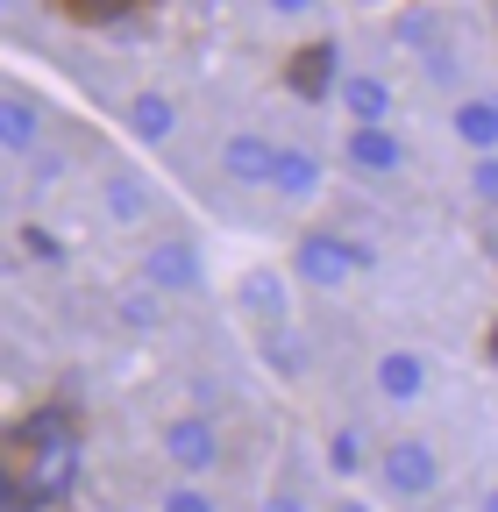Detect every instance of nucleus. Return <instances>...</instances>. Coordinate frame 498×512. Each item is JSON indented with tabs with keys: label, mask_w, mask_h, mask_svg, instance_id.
Here are the masks:
<instances>
[{
	"label": "nucleus",
	"mask_w": 498,
	"mask_h": 512,
	"mask_svg": "<svg viewBox=\"0 0 498 512\" xmlns=\"http://www.w3.org/2000/svg\"><path fill=\"white\" fill-rule=\"evenodd\" d=\"M378 477H385V491L392 498H427L434 491V477H442V463H434V448L427 441H392L385 456H378Z\"/></svg>",
	"instance_id": "7ed1b4c3"
},
{
	"label": "nucleus",
	"mask_w": 498,
	"mask_h": 512,
	"mask_svg": "<svg viewBox=\"0 0 498 512\" xmlns=\"http://www.w3.org/2000/svg\"><path fill=\"white\" fill-rule=\"evenodd\" d=\"M285 86H292L299 100H328V93L342 86V43H306V50H292Z\"/></svg>",
	"instance_id": "423d86ee"
},
{
	"label": "nucleus",
	"mask_w": 498,
	"mask_h": 512,
	"mask_svg": "<svg viewBox=\"0 0 498 512\" xmlns=\"http://www.w3.org/2000/svg\"><path fill=\"white\" fill-rule=\"evenodd\" d=\"M264 512H306V505H299L292 491H278V498H264Z\"/></svg>",
	"instance_id": "bb28decb"
},
{
	"label": "nucleus",
	"mask_w": 498,
	"mask_h": 512,
	"mask_svg": "<svg viewBox=\"0 0 498 512\" xmlns=\"http://www.w3.org/2000/svg\"><path fill=\"white\" fill-rule=\"evenodd\" d=\"M22 477L36 484L43 512H57V505L79 491V441H57V448H36V456H22Z\"/></svg>",
	"instance_id": "20e7f679"
},
{
	"label": "nucleus",
	"mask_w": 498,
	"mask_h": 512,
	"mask_svg": "<svg viewBox=\"0 0 498 512\" xmlns=\"http://www.w3.org/2000/svg\"><path fill=\"white\" fill-rule=\"evenodd\" d=\"M264 356H271L278 370H299V349H292V335H278V328H271V342H264Z\"/></svg>",
	"instance_id": "393cba45"
},
{
	"label": "nucleus",
	"mask_w": 498,
	"mask_h": 512,
	"mask_svg": "<svg viewBox=\"0 0 498 512\" xmlns=\"http://www.w3.org/2000/svg\"><path fill=\"white\" fill-rule=\"evenodd\" d=\"M378 256H370L363 242H349V235H335V228H314V235H299V249H292V271L306 278V285H349L356 271H370Z\"/></svg>",
	"instance_id": "f257e3e1"
},
{
	"label": "nucleus",
	"mask_w": 498,
	"mask_h": 512,
	"mask_svg": "<svg viewBox=\"0 0 498 512\" xmlns=\"http://www.w3.org/2000/svg\"><path fill=\"white\" fill-rule=\"evenodd\" d=\"M349 171H363V178H399L406 171V143L392 136V128H349Z\"/></svg>",
	"instance_id": "0eeeda50"
},
{
	"label": "nucleus",
	"mask_w": 498,
	"mask_h": 512,
	"mask_svg": "<svg viewBox=\"0 0 498 512\" xmlns=\"http://www.w3.org/2000/svg\"><path fill=\"white\" fill-rule=\"evenodd\" d=\"M157 512H221V505H214V491H207V484H171Z\"/></svg>",
	"instance_id": "aec40b11"
},
{
	"label": "nucleus",
	"mask_w": 498,
	"mask_h": 512,
	"mask_svg": "<svg viewBox=\"0 0 498 512\" xmlns=\"http://www.w3.org/2000/svg\"><path fill=\"white\" fill-rule=\"evenodd\" d=\"M342 114H349L356 128H392V86L370 79V72H349V79H342Z\"/></svg>",
	"instance_id": "9d476101"
},
{
	"label": "nucleus",
	"mask_w": 498,
	"mask_h": 512,
	"mask_svg": "<svg viewBox=\"0 0 498 512\" xmlns=\"http://www.w3.org/2000/svg\"><path fill=\"white\" fill-rule=\"evenodd\" d=\"M328 470H335V477H356V470H363V434H356V427H335V434H328Z\"/></svg>",
	"instance_id": "6ab92c4d"
},
{
	"label": "nucleus",
	"mask_w": 498,
	"mask_h": 512,
	"mask_svg": "<svg viewBox=\"0 0 498 512\" xmlns=\"http://www.w3.org/2000/svg\"><path fill=\"white\" fill-rule=\"evenodd\" d=\"M121 320H129V328H150V320H157V292H150V285H136L129 299H121Z\"/></svg>",
	"instance_id": "412c9836"
},
{
	"label": "nucleus",
	"mask_w": 498,
	"mask_h": 512,
	"mask_svg": "<svg viewBox=\"0 0 498 512\" xmlns=\"http://www.w3.org/2000/svg\"><path fill=\"white\" fill-rule=\"evenodd\" d=\"M57 178H65V157L43 150V157H36V185H57Z\"/></svg>",
	"instance_id": "a878e982"
},
{
	"label": "nucleus",
	"mask_w": 498,
	"mask_h": 512,
	"mask_svg": "<svg viewBox=\"0 0 498 512\" xmlns=\"http://www.w3.org/2000/svg\"><path fill=\"white\" fill-rule=\"evenodd\" d=\"M57 441H79L72 406H36V413H22V420L8 427V448H15V456H36V448H57Z\"/></svg>",
	"instance_id": "6e6552de"
},
{
	"label": "nucleus",
	"mask_w": 498,
	"mask_h": 512,
	"mask_svg": "<svg viewBox=\"0 0 498 512\" xmlns=\"http://www.w3.org/2000/svg\"><path fill=\"white\" fill-rule=\"evenodd\" d=\"M221 171H228L235 185H278V143H264V136H228V143H221Z\"/></svg>",
	"instance_id": "1a4fd4ad"
},
{
	"label": "nucleus",
	"mask_w": 498,
	"mask_h": 512,
	"mask_svg": "<svg viewBox=\"0 0 498 512\" xmlns=\"http://www.w3.org/2000/svg\"><path fill=\"white\" fill-rule=\"evenodd\" d=\"M22 242H29V256H43V264H65V242H57V235H43V228H22Z\"/></svg>",
	"instance_id": "5701e85b"
},
{
	"label": "nucleus",
	"mask_w": 498,
	"mask_h": 512,
	"mask_svg": "<svg viewBox=\"0 0 498 512\" xmlns=\"http://www.w3.org/2000/svg\"><path fill=\"white\" fill-rule=\"evenodd\" d=\"M484 512H498V491H491V498H484Z\"/></svg>",
	"instance_id": "c85d7f7f"
},
{
	"label": "nucleus",
	"mask_w": 498,
	"mask_h": 512,
	"mask_svg": "<svg viewBox=\"0 0 498 512\" xmlns=\"http://www.w3.org/2000/svg\"><path fill=\"white\" fill-rule=\"evenodd\" d=\"M129 128H136L143 143H164L171 128H178V107H171V93H136V100H129Z\"/></svg>",
	"instance_id": "dca6fc26"
},
{
	"label": "nucleus",
	"mask_w": 498,
	"mask_h": 512,
	"mask_svg": "<svg viewBox=\"0 0 498 512\" xmlns=\"http://www.w3.org/2000/svg\"><path fill=\"white\" fill-rule=\"evenodd\" d=\"M242 306L257 313V320H271V328H278V320H285V285H278L271 271H257V278H242Z\"/></svg>",
	"instance_id": "f3484780"
},
{
	"label": "nucleus",
	"mask_w": 498,
	"mask_h": 512,
	"mask_svg": "<svg viewBox=\"0 0 498 512\" xmlns=\"http://www.w3.org/2000/svg\"><path fill=\"white\" fill-rule=\"evenodd\" d=\"M164 463L185 470V477H207L221 463V427L207 413H185V420H164Z\"/></svg>",
	"instance_id": "f03ea898"
},
{
	"label": "nucleus",
	"mask_w": 498,
	"mask_h": 512,
	"mask_svg": "<svg viewBox=\"0 0 498 512\" xmlns=\"http://www.w3.org/2000/svg\"><path fill=\"white\" fill-rule=\"evenodd\" d=\"M456 136H463L477 157H498V100H484V93L463 100V107H456Z\"/></svg>",
	"instance_id": "2eb2a0df"
},
{
	"label": "nucleus",
	"mask_w": 498,
	"mask_h": 512,
	"mask_svg": "<svg viewBox=\"0 0 498 512\" xmlns=\"http://www.w3.org/2000/svg\"><path fill=\"white\" fill-rule=\"evenodd\" d=\"M278 192L285 200H314L321 192V157L299 150V143H278Z\"/></svg>",
	"instance_id": "4468645a"
},
{
	"label": "nucleus",
	"mask_w": 498,
	"mask_h": 512,
	"mask_svg": "<svg viewBox=\"0 0 498 512\" xmlns=\"http://www.w3.org/2000/svg\"><path fill=\"white\" fill-rule=\"evenodd\" d=\"M335 512H370V505H363V498H342V505H335Z\"/></svg>",
	"instance_id": "cd10ccee"
},
{
	"label": "nucleus",
	"mask_w": 498,
	"mask_h": 512,
	"mask_svg": "<svg viewBox=\"0 0 498 512\" xmlns=\"http://www.w3.org/2000/svg\"><path fill=\"white\" fill-rule=\"evenodd\" d=\"M0 512H43V498H36V484L22 477V463L0 470Z\"/></svg>",
	"instance_id": "a211bd4d"
},
{
	"label": "nucleus",
	"mask_w": 498,
	"mask_h": 512,
	"mask_svg": "<svg viewBox=\"0 0 498 512\" xmlns=\"http://www.w3.org/2000/svg\"><path fill=\"white\" fill-rule=\"evenodd\" d=\"M470 192L498 207V157H477V164H470Z\"/></svg>",
	"instance_id": "4be33fe9"
},
{
	"label": "nucleus",
	"mask_w": 498,
	"mask_h": 512,
	"mask_svg": "<svg viewBox=\"0 0 498 512\" xmlns=\"http://www.w3.org/2000/svg\"><path fill=\"white\" fill-rule=\"evenodd\" d=\"M100 207H107L121 228H136V221L150 214V185H143V171H121V164H107V178H100Z\"/></svg>",
	"instance_id": "f8f14e48"
},
{
	"label": "nucleus",
	"mask_w": 498,
	"mask_h": 512,
	"mask_svg": "<svg viewBox=\"0 0 498 512\" xmlns=\"http://www.w3.org/2000/svg\"><path fill=\"white\" fill-rule=\"evenodd\" d=\"M0 143H8L15 157H29V150L43 143V107H36V93L8 86V100H0Z\"/></svg>",
	"instance_id": "9b49d317"
},
{
	"label": "nucleus",
	"mask_w": 498,
	"mask_h": 512,
	"mask_svg": "<svg viewBox=\"0 0 498 512\" xmlns=\"http://www.w3.org/2000/svg\"><path fill=\"white\" fill-rule=\"evenodd\" d=\"M143 285H150V292H200V249L185 242V235L150 242V256H143Z\"/></svg>",
	"instance_id": "39448f33"
},
{
	"label": "nucleus",
	"mask_w": 498,
	"mask_h": 512,
	"mask_svg": "<svg viewBox=\"0 0 498 512\" xmlns=\"http://www.w3.org/2000/svg\"><path fill=\"white\" fill-rule=\"evenodd\" d=\"M378 392H385L392 406H413V399L427 392V363H420L413 349H385V356H378Z\"/></svg>",
	"instance_id": "ddd939ff"
},
{
	"label": "nucleus",
	"mask_w": 498,
	"mask_h": 512,
	"mask_svg": "<svg viewBox=\"0 0 498 512\" xmlns=\"http://www.w3.org/2000/svg\"><path fill=\"white\" fill-rule=\"evenodd\" d=\"M427 79L434 86H456V50H427Z\"/></svg>",
	"instance_id": "b1692460"
}]
</instances>
